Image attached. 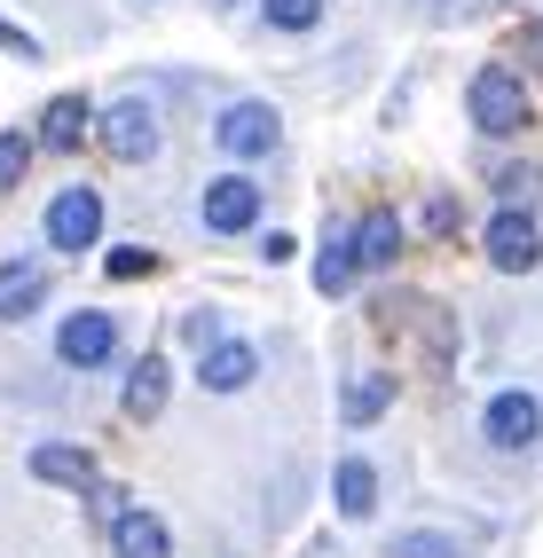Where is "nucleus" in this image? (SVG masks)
Masks as SVG:
<instances>
[{"mask_svg": "<svg viewBox=\"0 0 543 558\" xmlns=\"http://www.w3.org/2000/svg\"><path fill=\"white\" fill-rule=\"evenodd\" d=\"M464 102H473V126L481 134H520L535 110H528V87L512 80L504 63H488V71H473V87H464Z\"/></svg>", "mask_w": 543, "mask_h": 558, "instance_id": "obj_1", "label": "nucleus"}, {"mask_svg": "<svg viewBox=\"0 0 543 558\" xmlns=\"http://www.w3.org/2000/svg\"><path fill=\"white\" fill-rule=\"evenodd\" d=\"M535 181H543L535 166H504V173H496V190H504V197H512V205H520V197L535 190Z\"/></svg>", "mask_w": 543, "mask_h": 558, "instance_id": "obj_22", "label": "nucleus"}, {"mask_svg": "<svg viewBox=\"0 0 543 558\" xmlns=\"http://www.w3.org/2000/svg\"><path fill=\"white\" fill-rule=\"evenodd\" d=\"M528 56H535V63H543V24H535V32H528Z\"/></svg>", "mask_w": 543, "mask_h": 558, "instance_id": "obj_25", "label": "nucleus"}, {"mask_svg": "<svg viewBox=\"0 0 543 558\" xmlns=\"http://www.w3.org/2000/svg\"><path fill=\"white\" fill-rule=\"evenodd\" d=\"M0 48H9V56H40V48H32V32H16L9 16H0Z\"/></svg>", "mask_w": 543, "mask_h": 558, "instance_id": "obj_24", "label": "nucleus"}, {"mask_svg": "<svg viewBox=\"0 0 543 558\" xmlns=\"http://www.w3.org/2000/svg\"><path fill=\"white\" fill-rule=\"evenodd\" d=\"M80 134H87V102H80V95H56L48 119H40V142H48V150H71Z\"/></svg>", "mask_w": 543, "mask_h": 558, "instance_id": "obj_16", "label": "nucleus"}, {"mask_svg": "<svg viewBox=\"0 0 543 558\" xmlns=\"http://www.w3.org/2000/svg\"><path fill=\"white\" fill-rule=\"evenodd\" d=\"M252 369H261V354H252L244 339H213L205 362H197V378H205L213 393H237V386H252Z\"/></svg>", "mask_w": 543, "mask_h": 558, "instance_id": "obj_12", "label": "nucleus"}, {"mask_svg": "<svg viewBox=\"0 0 543 558\" xmlns=\"http://www.w3.org/2000/svg\"><path fill=\"white\" fill-rule=\"evenodd\" d=\"M166 386H173L166 354H142V362L126 369V417H134V425H150L158 409H166Z\"/></svg>", "mask_w": 543, "mask_h": 558, "instance_id": "obj_13", "label": "nucleus"}, {"mask_svg": "<svg viewBox=\"0 0 543 558\" xmlns=\"http://www.w3.org/2000/svg\"><path fill=\"white\" fill-rule=\"evenodd\" d=\"M56 354H63L71 369H111V354H119V315H102V307L63 315V330H56Z\"/></svg>", "mask_w": 543, "mask_h": 558, "instance_id": "obj_2", "label": "nucleus"}, {"mask_svg": "<svg viewBox=\"0 0 543 558\" xmlns=\"http://www.w3.org/2000/svg\"><path fill=\"white\" fill-rule=\"evenodd\" d=\"M102 150H111L119 166H142V158L158 150V110L142 102V95L111 102V110H102Z\"/></svg>", "mask_w": 543, "mask_h": 558, "instance_id": "obj_3", "label": "nucleus"}, {"mask_svg": "<svg viewBox=\"0 0 543 558\" xmlns=\"http://www.w3.org/2000/svg\"><path fill=\"white\" fill-rule=\"evenodd\" d=\"M213 134H221V150H229V158H268L276 142H283V119H276L268 102H229Z\"/></svg>", "mask_w": 543, "mask_h": 558, "instance_id": "obj_6", "label": "nucleus"}, {"mask_svg": "<svg viewBox=\"0 0 543 558\" xmlns=\"http://www.w3.org/2000/svg\"><path fill=\"white\" fill-rule=\"evenodd\" d=\"M261 16H268L276 32H315V24H323V0H261Z\"/></svg>", "mask_w": 543, "mask_h": 558, "instance_id": "obj_19", "label": "nucleus"}, {"mask_svg": "<svg viewBox=\"0 0 543 558\" xmlns=\"http://www.w3.org/2000/svg\"><path fill=\"white\" fill-rule=\"evenodd\" d=\"M331 504H339L347 519H371V511H378V464L347 457V464L331 472Z\"/></svg>", "mask_w": 543, "mask_h": 558, "instance_id": "obj_14", "label": "nucleus"}, {"mask_svg": "<svg viewBox=\"0 0 543 558\" xmlns=\"http://www.w3.org/2000/svg\"><path fill=\"white\" fill-rule=\"evenodd\" d=\"M24 166H32V142H24V134H0V197L24 181Z\"/></svg>", "mask_w": 543, "mask_h": 558, "instance_id": "obj_21", "label": "nucleus"}, {"mask_svg": "<svg viewBox=\"0 0 543 558\" xmlns=\"http://www.w3.org/2000/svg\"><path fill=\"white\" fill-rule=\"evenodd\" d=\"M32 480H48V488H95V457L87 449H63V440H40L32 449Z\"/></svg>", "mask_w": 543, "mask_h": 558, "instance_id": "obj_11", "label": "nucleus"}, {"mask_svg": "<svg viewBox=\"0 0 543 558\" xmlns=\"http://www.w3.org/2000/svg\"><path fill=\"white\" fill-rule=\"evenodd\" d=\"M197 213H205V229H213V236H244L252 220H261V181H244V173H229V181H213Z\"/></svg>", "mask_w": 543, "mask_h": 558, "instance_id": "obj_8", "label": "nucleus"}, {"mask_svg": "<svg viewBox=\"0 0 543 558\" xmlns=\"http://www.w3.org/2000/svg\"><path fill=\"white\" fill-rule=\"evenodd\" d=\"M347 252L362 259V268H394V252H402V229H394V213H362Z\"/></svg>", "mask_w": 543, "mask_h": 558, "instance_id": "obj_15", "label": "nucleus"}, {"mask_svg": "<svg viewBox=\"0 0 543 558\" xmlns=\"http://www.w3.org/2000/svg\"><path fill=\"white\" fill-rule=\"evenodd\" d=\"M481 244H488V268H504V276H528L535 259H543V236H535V220H528L520 205H512V213H496Z\"/></svg>", "mask_w": 543, "mask_h": 558, "instance_id": "obj_7", "label": "nucleus"}, {"mask_svg": "<svg viewBox=\"0 0 543 558\" xmlns=\"http://www.w3.org/2000/svg\"><path fill=\"white\" fill-rule=\"evenodd\" d=\"M150 268H158L150 252H111V276H150Z\"/></svg>", "mask_w": 543, "mask_h": 558, "instance_id": "obj_23", "label": "nucleus"}, {"mask_svg": "<svg viewBox=\"0 0 543 558\" xmlns=\"http://www.w3.org/2000/svg\"><path fill=\"white\" fill-rule=\"evenodd\" d=\"M386 558H464V543H449V535H425V527H410V535H394V543H386Z\"/></svg>", "mask_w": 543, "mask_h": 558, "instance_id": "obj_18", "label": "nucleus"}, {"mask_svg": "<svg viewBox=\"0 0 543 558\" xmlns=\"http://www.w3.org/2000/svg\"><path fill=\"white\" fill-rule=\"evenodd\" d=\"M48 300V259H9L0 268V323H24Z\"/></svg>", "mask_w": 543, "mask_h": 558, "instance_id": "obj_10", "label": "nucleus"}, {"mask_svg": "<svg viewBox=\"0 0 543 558\" xmlns=\"http://www.w3.org/2000/svg\"><path fill=\"white\" fill-rule=\"evenodd\" d=\"M315 283H323V291H347V283H354V252H347V236H339V244H323Z\"/></svg>", "mask_w": 543, "mask_h": 558, "instance_id": "obj_20", "label": "nucleus"}, {"mask_svg": "<svg viewBox=\"0 0 543 558\" xmlns=\"http://www.w3.org/2000/svg\"><path fill=\"white\" fill-rule=\"evenodd\" d=\"M213 9H237V0H213Z\"/></svg>", "mask_w": 543, "mask_h": 558, "instance_id": "obj_26", "label": "nucleus"}, {"mask_svg": "<svg viewBox=\"0 0 543 558\" xmlns=\"http://www.w3.org/2000/svg\"><path fill=\"white\" fill-rule=\"evenodd\" d=\"M481 433H488V449H504V457L535 449V433H543V401H535V393H496V401L481 409Z\"/></svg>", "mask_w": 543, "mask_h": 558, "instance_id": "obj_4", "label": "nucleus"}, {"mask_svg": "<svg viewBox=\"0 0 543 558\" xmlns=\"http://www.w3.org/2000/svg\"><path fill=\"white\" fill-rule=\"evenodd\" d=\"M102 236V197L87 190V181H71V190L48 205V244L56 252H87Z\"/></svg>", "mask_w": 543, "mask_h": 558, "instance_id": "obj_5", "label": "nucleus"}, {"mask_svg": "<svg viewBox=\"0 0 543 558\" xmlns=\"http://www.w3.org/2000/svg\"><path fill=\"white\" fill-rule=\"evenodd\" d=\"M386 401H394L386 378H354V386L339 393V417H347V425H371V417H386Z\"/></svg>", "mask_w": 543, "mask_h": 558, "instance_id": "obj_17", "label": "nucleus"}, {"mask_svg": "<svg viewBox=\"0 0 543 558\" xmlns=\"http://www.w3.org/2000/svg\"><path fill=\"white\" fill-rule=\"evenodd\" d=\"M111 558H173V527H166V519L158 511H119L111 519Z\"/></svg>", "mask_w": 543, "mask_h": 558, "instance_id": "obj_9", "label": "nucleus"}]
</instances>
